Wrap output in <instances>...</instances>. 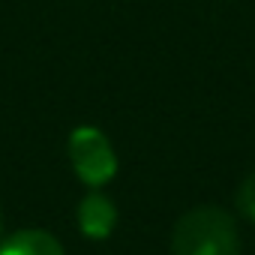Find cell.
<instances>
[{
  "label": "cell",
  "instance_id": "obj_1",
  "mask_svg": "<svg viewBox=\"0 0 255 255\" xmlns=\"http://www.w3.org/2000/svg\"><path fill=\"white\" fill-rule=\"evenodd\" d=\"M171 255H243L234 216L213 204L183 213L171 231Z\"/></svg>",
  "mask_w": 255,
  "mask_h": 255
},
{
  "label": "cell",
  "instance_id": "obj_4",
  "mask_svg": "<svg viewBox=\"0 0 255 255\" xmlns=\"http://www.w3.org/2000/svg\"><path fill=\"white\" fill-rule=\"evenodd\" d=\"M0 255H63V246L54 234L39 228H24L0 240Z\"/></svg>",
  "mask_w": 255,
  "mask_h": 255
},
{
  "label": "cell",
  "instance_id": "obj_2",
  "mask_svg": "<svg viewBox=\"0 0 255 255\" xmlns=\"http://www.w3.org/2000/svg\"><path fill=\"white\" fill-rule=\"evenodd\" d=\"M69 159L78 180L90 189H102L117 174V153L96 126H78L69 135Z\"/></svg>",
  "mask_w": 255,
  "mask_h": 255
},
{
  "label": "cell",
  "instance_id": "obj_6",
  "mask_svg": "<svg viewBox=\"0 0 255 255\" xmlns=\"http://www.w3.org/2000/svg\"><path fill=\"white\" fill-rule=\"evenodd\" d=\"M0 231H3V219H0Z\"/></svg>",
  "mask_w": 255,
  "mask_h": 255
},
{
  "label": "cell",
  "instance_id": "obj_5",
  "mask_svg": "<svg viewBox=\"0 0 255 255\" xmlns=\"http://www.w3.org/2000/svg\"><path fill=\"white\" fill-rule=\"evenodd\" d=\"M234 204H237L240 216H246L249 222H255V171L240 180L237 195H234Z\"/></svg>",
  "mask_w": 255,
  "mask_h": 255
},
{
  "label": "cell",
  "instance_id": "obj_3",
  "mask_svg": "<svg viewBox=\"0 0 255 255\" xmlns=\"http://www.w3.org/2000/svg\"><path fill=\"white\" fill-rule=\"evenodd\" d=\"M75 219H78V228H81V234L87 240H105L117 228V207H114V201L108 195L93 189L78 201Z\"/></svg>",
  "mask_w": 255,
  "mask_h": 255
}]
</instances>
